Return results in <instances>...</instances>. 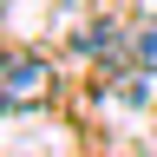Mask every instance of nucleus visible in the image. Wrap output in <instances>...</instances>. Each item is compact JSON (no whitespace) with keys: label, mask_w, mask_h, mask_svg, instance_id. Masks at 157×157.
<instances>
[{"label":"nucleus","mask_w":157,"mask_h":157,"mask_svg":"<svg viewBox=\"0 0 157 157\" xmlns=\"http://www.w3.org/2000/svg\"><path fill=\"white\" fill-rule=\"evenodd\" d=\"M52 92H59V78L46 59H33V52L0 59V111H39V105H52Z\"/></svg>","instance_id":"1"},{"label":"nucleus","mask_w":157,"mask_h":157,"mask_svg":"<svg viewBox=\"0 0 157 157\" xmlns=\"http://www.w3.org/2000/svg\"><path fill=\"white\" fill-rule=\"evenodd\" d=\"M78 52H105V59H131V26H118V20H98V26L78 33Z\"/></svg>","instance_id":"2"},{"label":"nucleus","mask_w":157,"mask_h":157,"mask_svg":"<svg viewBox=\"0 0 157 157\" xmlns=\"http://www.w3.org/2000/svg\"><path fill=\"white\" fill-rule=\"evenodd\" d=\"M131 59L157 72V20H144V26H131Z\"/></svg>","instance_id":"3"}]
</instances>
